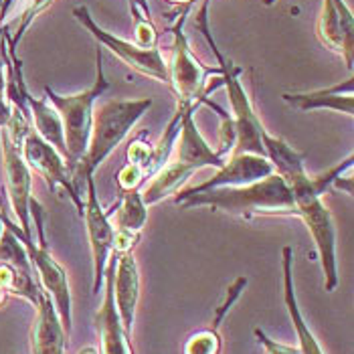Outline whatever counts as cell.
Here are the masks:
<instances>
[{"instance_id":"6da1fadb","label":"cell","mask_w":354,"mask_h":354,"mask_svg":"<svg viewBox=\"0 0 354 354\" xmlns=\"http://www.w3.org/2000/svg\"><path fill=\"white\" fill-rule=\"evenodd\" d=\"M176 205H180L183 209L209 207L213 211H225L229 215L243 218L268 217V215L298 217L296 203L288 183L275 172L245 187H217L198 194H191L176 201Z\"/></svg>"},{"instance_id":"7a4b0ae2","label":"cell","mask_w":354,"mask_h":354,"mask_svg":"<svg viewBox=\"0 0 354 354\" xmlns=\"http://www.w3.org/2000/svg\"><path fill=\"white\" fill-rule=\"evenodd\" d=\"M150 108L152 100H111L95 109L91 118L87 152L82 162L71 166L73 183H85V176L95 172V168L122 144V140Z\"/></svg>"},{"instance_id":"3957f363","label":"cell","mask_w":354,"mask_h":354,"mask_svg":"<svg viewBox=\"0 0 354 354\" xmlns=\"http://www.w3.org/2000/svg\"><path fill=\"white\" fill-rule=\"evenodd\" d=\"M288 187L292 191L298 217L306 223L314 245L318 251L322 272H324V286L326 292H332L338 286V270H336V225L332 213L324 205L322 194H318L312 176L304 172L300 176L288 180Z\"/></svg>"},{"instance_id":"277c9868","label":"cell","mask_w":354,"mask_h":354,"mask_svg":"<svg viewBox=\"0 0 354 354\" xmlns=\"http://www.w3.org/2000/svg\"><path fill=\"white\" fill-rule=\"evenodd\" d=\"M106 87H108V82H106L104 67H102V53H97V80L87 91L75 93V95H57L55 91L47 89V95L63 124L69 168L82 162V158L87 152L89 134H91L93 104L104 93Z\"/></svg>"},{"instance_id":"5b68a950","label":"cell","mask_w":354,"mask_h":354,"mask_svg":"<svg viewBox=\"0 0 354 354\" xmlns=\"http://www.w3.org/2000/svg\"><path fill=\"white\" fill-rule=\"evenodd\" d=\"M111 211H104L97 191H95V180L93 174H87L85 178V203H83V215L87 225V237L91 247V261H93V296L100 294L106 266H108L109 253H111V241H113V227L109 223Z\"/></svg>"},{"instance_id":"8992f818","label":"cell","mask_w":354,"mask_h":354,"mask_svg":"<svg viewBox=\"0 0 354 354\" xmlns=\"http://www.w3.org/2000/svg\"><path fill=\"white\" fill-rule=\"evenodd\" d=\"M21 154H23L28 168H35L39 174H43L47 178L51 189L63 187L67 196L77 207L80 215H83L82 194L75 189L71 168H69L67 160L55 150L49 142H45L35 130H28L27 136L23 138V142H21Z\"/></svg>"},{"instance_id":"52a82bcc","label":"cell","mask_w":354,"mask_h":354,"mask_svg":"<svg viewBox=\"0 0 354 354\" xmlns=\"http://www.w3.org/2000/svg\"><path fill=\"white\" fill-rule=\"evenodd\" d=\"M27 249L28 261L35 268L37 275L43 281V288L51 296L55 308L59 312V318L63 322L65 332H71V292H69V281L65 270L53 259V255L47 249V241L35 243L32 239H21Z\"/></svg>"},{"instance_id":"ba28073f","label":"cell","mask_w":354,"mask_h":354,"mask_svg":"<svg viewBox=\"0 0 354 354\" xmlns=\"http://www.w3.org/2000/svg\"><path fill=\"white\" fill-rule=\"evenodd\" d=\"M73 15L77 17V21L82 23L83 27L89 28L91 35H93L100 43H104L106 47H109V49L118 55L126 65L134 67L136 71L148 75V77H154V80H158V82H168L170 71H168V67H166L162 55H160L158 49H142V47H138V45H132V43H128V41H122V39L109 35L106 30H102V28L91 21V17H89V12H87L85 6H77V8L73 10Z\"/></svg>"},{"instance_id":"9c48e42d","label":"cell","mask_w":354,"mask_h":354,"mask_svg":"<svg viewBox=\"0 0 354 354\" xmlns=\"http://www.w3.org/2000/svg\"><path fill=\"white\" fill-rule=\"evenodd\" d=\"M2 158H4V172H6L10 205H12V211L19 217L21 229H23L21 239H32L30 215H28V207H30V198H32L30 196V187H32L30 168L21 154V146H17L8 138L6 130L2 132Z\"/></svg>"},{"instance_id":"30bf717a","label":"cell","mask_w":354,"mask_h":354,"mask_svg":"<svg viewBox=\"0 0 354 354\" xmlns=\"http://www.w3.org/2000/svg\"><path fill=\"white\" fill-rule=\"evenodd\" d=\"M273 174L272 162L266 156H257V154H231L225 164L217 168V174L196 187L185 189V191L176 192L174 203L191 196V194H198V192L209 191V189H217V187H245L251 183H257L266 176Z\"/></svg>"},{"instance_id":"8fae6325","label":"cell","mask_w":354,"mask_h":354,"mask_svg":"<svg viewBox=\"0 0 354 354\" xmlns=\"http://www.w3.org/2000/svg\"><path fill=\"white\" fill-rule=\"evenodd\" d=\"M191 104H178L180 111V134H178V156L176 162L187 166L189 170L196 172L201 168H221L227 158H223L217 150L209 146V142L203 138L196 122L192 120Z\"/></svg>"},{"instance_id":"7c38bea8","label":"cell","mask_w":354,"mask_h":354,"mask_svg":"<svg viewBox=\"0 0 354 354\" xmlns=\"http://www.w3.org/2000/svg\"><path fill=\"white\" fill-rule=\"evenodd\" d=\"M113 272H115V257L106 266V288H104V304L95 314V326L102 338L100 354H134L130 344V334L124 330L115 301H113Z\"/></svg>"},{"instance_id":"4fadbf2b","label":"cell","mask_w":354,"mask_h":354,"mask_svg":"<svg viewBox=\"0 0 354 354\" xmlns=\"http://www.w3.org/2000/svg\"><path fill=\"white\" fill-rule=\"evenodd\" d=\"M140 300V272L132 251L120 253L113 272V301L124 330L132 336L136 320V306Z\"/></svg>"},{"instance_id":"5bb4252c","label":"cell","mask_w":354,"mask_h":354,"mask_svg":"<svg viewBox=\"0 0 354 354\" xmlns=\"http://www.w3.org/2000/svg\"><path fill=\"white\" fill-rule=\"evenodd\" d=\"M205 77H207V69L192 57L183 30H176L172 73L168 75V80L172 82V87L178 95V104L194 106V102L201 97Z\"/></svg>"},{"instance_id":"9a60e30c","label":"cell","mask_w":354,"mask_h":354,"mask_svg":"<svg viewBox=\"0 0 354 354\" xmlns=\"http://www.w3.org/2000/svg\"><path fill=\"white\" fill-rule=\"evenodd\" d=\"M353 30L354 21L344 0H324L318 35L330 49L344 55L346 67L353 69Z\"/></svg>"},{"instance_id":"2e32d148","label":"cell","mask_w":354,"mask_h":354,"mask_svg":"<svg viewBox=\"0 0 354 354\" xmlns=\"http://www.w3.org/2000/svg\"><path fill=\"white\" fill-rule=\"evenodd\" d=\"M67 332L59 318L53 300L47 292H43L37 306V318L30 334L32 354H65L67 348Z\"/></svg>"},{"instance_id":"e0dca14e","label":"cell","mask_w":354,"mask_h":354,"mask_svg":"<svg viewBox=\"0 0 354 354\" xmlns=\"http://www.w3.org/2000/svg\"><path fill=\"white\" fill-rule=\"evenodd\" d=\"M294 249L290 245L283 247V300H286V308L290 314V320L298 332V348L300 354H324L320 342L316 340L314 332L306 324L304 316L298 306V298H296V290H294Z\"/></svg>"},{"instance_id":"ac0fdd59","label":"cell","mask_w":354,"mask_h":354,"mask_svg":"<svg viewBox=\"0 0 354 354\" xmlns=\"http://www.w3.org/2000/svg\"><path fill=\"white\" fill-rule=\"evenodd\" d=\"M283 100L292 104L294 108L304 109H334L346 115L354 113V100H353V80L346 83L334 85L330 89H320V91H310V93H286Z\"/></svg>"},{"instance_id":"d6986e66","label":"cell","mask_w":354,"mask_h":354,"mask_svg":"<svg viewBox=\"0 0 354 354\" xmlns=\"http://www.w3.org/2000/svg\"><path fill=\"white\" fill-rule=\"evenodd\" d=\"M261 142H263L266 158L273 166V172L279 174L286 183L306 172V166H304L306 158H304V154H300L298 150H294L286 140L273 136L268 130H263Z\"/></svg>"},{"instance_id":"ffe728a7","label":"cell","mask_w":354,"mask_h":354,"mask_svg":"<svg viewBox=\"0 0 354 354\" xmlns=\"http://www.w3.org/2000/svg\"><path fill=\"white\" fill-rule=\"evenodd\" d=\"M192 174H194L192 170H189L187 166H183V164L176 162V160L162 166V168L152 176V183H150L144 191L140 192L144 205L150 207V205H156V203L164 201V198L170 196V194H176V192L180 191V187L191 178Z\"/></svg>"},{"instance_id":"44dd1931","label":"cell","mask_w":354,"mask_h":354,"mask_svg":"<svg viewBox=\"0 0 354 354\" xmlns=\"http://www.w3.org/2000/svg\"><path fill=\"white\" fill-rule=\"evenodd\" d=\"M28 106L32 111V122H35V132L43 138L45 142H49L55 150L67 160V146H65V134H63V124L61 118L57 113V109L45 102V100H32L27 95Z\"/></svg>"},{"instance_id":"7402d4cb","label":"cell","mask_w":354,"mask_h":354,"mask_svg":"<svg viewBox=\"0 0 354 354\" xmlns=\"http://www.w3.org/2000/svg\"><path fill=\"white\" fill-rule=\"evenodd\" d=\"M115 231H130V233H140L148 221V207L142 201L140 191L124 192V198L115 211Z\"/></svg>"},{"instance_id":"603a6c76","label":"cell","mask_w":354,"mask_h":354,"mask_svg":"<svg viewBox=\"0 0 354 354\" xmlns=\"http://www.w3.org/2000/svg\"><path fill=\"white\" fill-rule=\"evenodd\" d=\"M221 351V338L218 330H201L192 334L185 344L183 354H218Z\"/></svg>"},{"instance_id":"cb8c5ba5","label":"cell","mask_w":354,"mask_h":354,"mask_svg":"<svg viewBox=\"0 0 354 354\" xmlns=\"http://www.w3.org/2000/svg\"><path fill=\"white\" fill-rule=\"evenodd\" d=\"M146 174H144V168L138 166V164H124L122 170L118 172V187L124 192L128 191H138V187L144 183Z\"/></svg>"},{"instance_id":"d4e9b609","label":"cell","mask_w":354,"mask_h":354,"mask_svg":"<svg viewBox=\"0 0 354 354\" xmlns=\"http://www.w3.org/2000/svg\"><path fill=\"white\" fill-rule=\"evenodd\" d=\"M128 162L130 164H138V166H142L144 168V174H146V170H148V164H150V158H152V146L150 144H146L142 138H138L134 140L130 146H128Z\"/></svg>"},{"instance_id":"484cf974","label":"cell","mask_w":354,"mask_h":354,"mask_svg":"<svg viewBox=\"0 0 354 354\" xmlns=\"http://www.w3.org/2000/svg\"><path fill=\"white\" fill-rule=\"evenodd\" d=\"M140 239V233H130V231H113V241H111V251L120 253H128L132 251L134 245Z\"/></svg>"},{"instance_id":"4316f807","label":"cell","mask_w":354,"mask_h":354,"mask_svg":"<svg viewBox=\"0 0 354 354\" xmlns=\"http://www.w3.org/2000/svg\"><path fill=\"white\" fill-rule=\"evenodd\" d=\"M255 336H257L259 344H263V346H266V353L268 354H300V348H298V346H286V344H279V342L272 340L266 332H261L259 328L255 330Z\"/></svg>"},{"instance_id":"83f0119b","label":"cell","mask_w":354,"mask_h":354,"mask_svg":"<svg viewBox=\"0 0 354 354\" xmlns=\"http://www.w3.org/2000/svg\"><path fill=\"white\" fill-rule=\"evenodd\" d=\"M136 45L142 49H154L156 45V32L148 21H140L136 25Z\"/></svg>"},{"instance_id":"f1b7e54d","label":"cell","mask_w":354,"mask_h":354,"mask_svg":"<svg viewBox=\"0 0 354 354\" xmlns=\"http://www.w3.org/2000/svg\"><path fill=\"white\" fill-rule=\"evenodd\" d=\"M332 187H334L336 191H344L346 194H353V178H342V176H338V178L332 183Z\"/></svg>"},{"instance_id":"f546056e","label":"cell","mask_w":354,"mask_h":354,"mask_svg":"<svg viewBox=\"0 0 354 354\" xmlns=\"http://www.w3.org/2000/svg\"><path fill=\"white\" fill-rule=\"evenodd\" d=\"M10 115H12V111L6 108V104L0 100V128H6V126H8V122H10Z\"/></svg>"},{"instance_id":"4dcf8cb0","label":"cell","mask_w":354,"mask_h":354,"mask_svg":"<svg viewBox=\"0 0 354 354\" xmlns=\"http://www.w3.org/2000/svg\"><path fill=\"white\" fill-rule=\"evenodd\" d=\"M80 354H100L97 353V348H93V346H87V348H82Z\"/></svg>"},{"instance_id":"1f68e13d","label":"cell","mask_w":354,"mask_h":354,"mask_svg":"<svg viewBox=\"0 0 354 354\" xmlns=\"http://www.w3.org/2000/svg\"><path fill=\"white\" fill-rule=\"evenodd\" d=\"M4 215H2V211H0V237H2V231H4Z\"/></svg>"},{"instance_id":"d6a6232c","label":"cell","mask_w":354,"mask_h":354,"mask_svg":"<svg viewBox=\"0 0 354 354\" xmlns=\"http://www.w3.org/2000/svg\"><path fill=\"white\" fill-rule=\"evenodd\" d=\"M2 301H4V290L0 288V304H2Z\"/></svg>"},{"instance_id":"836d02e7","label":"cell","mask_w":354,"mask_h":354,"mask_svg":"<svg viewBox=\"0 0 354 354\" xmlns=\"http://www.w3.org/2000/svg\"><path fill=\"white\" fill-rule=\"evenodd\" d=\"M170 2H191V0H170Z\"/></svg>"}]
</instances>
